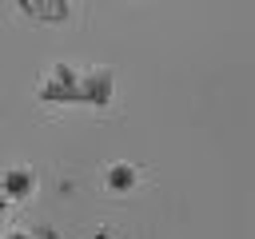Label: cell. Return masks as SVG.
Returning <instances> with one entry per match:
<instances>
[{"instance_id":"obj_4","label":"cell","mask_w":255,"mask_h":239,"mask_svg":"<svg viewBox=\"0 0 255 239\" xmlns=\"http://www.w3.org/2000/svg\"><path fill=\"white\" fill-rule=\"evenodd\" d=\"M4 239H28V235H20V231H8V235H4Z\"/></svg>"},{"instance_id":"obj_1","label":"cell","mask_w":255,"mask_h":239,"mask_svg":"<svg viewBox=\"0 0 255 239\" xmlns=\"http://www.w3.org/2000/svg\"><path fill=\"white\" fill-rule=\"evenodd\" d=\"M0 191H4V199H24V195H32V171H28V167H8L4 179H0Z\"/></svg>"},{"instance_id":"obj_3","label":"cell","mask_w":255,"mask_h":239,"mask_svg":"<svg viewBox=\"0 0 255 239\" xmlns=\"http://www.w3.org/2000/svg\"><path fill=\"white\" fill-rule=\"evenodd\" d=\"M104 179H108L112 191H128V187H135V167L131 163H112Z\"/></svg>"},{"instance_id":"obj_2","label":"cell","mask_w":255,"mask_h":239,"mask_svg":"<svg viewBox=\"0 0 255 239\" xmlns=\"http://www.w3.org/2000/svg\"><path fill=\"white\" fill-rule=\"evenodd\" d=\"M80 96L92 100V104H108V96H112V76H108V72H92V76L80 84Z\"/></svg>"},{"instance_id":"obj_5","label":"cell","mask_w":255,"mask_h":239,"mask_svg":"<svg viewBox=\"0 0 255 239\" xmlns=\"http://www.w3.org/2000/svg\"><path fill=\"white\" fill-rule=\"evenodd\" d=\"M4 203H8V199H4V191H0V219H4Z\"/></svg>"}]
</instances>
